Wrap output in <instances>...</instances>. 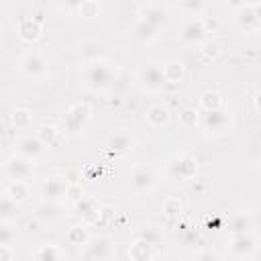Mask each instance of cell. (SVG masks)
<instances>
[{
  "instance_id": "obj_40",
  "label": "cell",
  "mask_w": 261,
  "mask_h": 261,
  "mask_svg": "<svg viewBox=\"0 0 261 261\" xmlns=\"http://www.w3.org/2000/svg\"><path fill=\"white\" fill-rule=\"evenodd\" d=\"M179 4L188 10V12H200L204 8V0H179Z\"/></svg>"
},
{
  "instance_id": "obj_25",
  "label": "cell",
  "mask_w": 261,
  "mask_h": 261,
  "mask_svg": "<svg viewBox=\"0 0 261 261\" xmlns=\"http://www.w3.org/2000/svg\"><path fill=\"white\" fill-rule=\"evenodd\" d=\"M163 75L167 84H179L186 75V65L181 61H167L163 65Z\"/></svg>"
},
{
  "instance_id": "obj_29",
  "label": "cell",
  "mask_w": 261,
  "mask_h": 261,
  "mask_svg": "<svg viewBox=\"0 0 261 261\" xmlns=\"http://www.w3.org/2000/svg\"><path fill=\"white\" fill-rule=\"evenodd\" d=\"M200 110L198 108H192V106H186L181 112H179V124L184 128H196L200 126Z\"/></svg>"
},
{
  "instance_id": "obj_24",
  "label": "cell",
  "mask_w": 261,
  "mask_h": 261,
  "mask_svg": "<svg viewBox=\"0 0 261 261\" xmlns=\"http://www.w3.org/2000/svg\"><path fill=\"white\" fill-rule=\"evenodd\" d=\"M75 208L80 210V214L86 218V220H90V222H96L98 218H100V206L92 200V198H88V196H84L77 204H75Z\"/></svg>"
},
{
  "instance_id": "obj_30",
  "label": "cell",
  "mask_w": 261,
  "mask_h": 261,
  "mask_svg": "<svg viewBox=\"0 0 261 261\" xmlns=\"http://www.w3.org/2000/svg\"><path fill=\"white\" fill-rule=\"evenodd\" d=\"M16 214H18V202H14L8 194H4L0 200V220H12L16 218Z\"/></svg>"
},
{
  "instance_id": "obj_21",
  "label": "cell",
  "mask_w": 261,
  "mask_h": 261,
  "mask_svg": "<svg viewBox=\"0 0 261 261\" xmlns=\"http://www.w3.org/2000/svg\"><path fill=\"white\" fill-rule=\"evenodd\" d=\"M133 35H135V39H139L143 43H153L157 39V35H159V29L153 27L151 22H147L145 18H139L135 22V27H133Z\"/></svg>"
},
{
  "instance_id": "obj_35",
  "label": "cell",
  "mask_w": 261,
  "mask_h": 261,
  "mask_svg": "<svg viewBox=\"0 0 261 261\" xmlns=\"http://www.w3.org/2000/svg\"><path fill=\"white\" fill-rule=\"evenodd\" d=\"M16 239V228L12 226V220H0V243L10 245Z\"/></svg>"
},
{
  "instance_id": "obj_33",
  "label": "cell",
  "mask_w": 261,
  "mask_h": 261,
  "mask_svg": "<svg viewBox=\"0 0 261 261\" xmlns=\"http://www.w3.org/2000/svg\"><path fill=\"white\" fill-rule=\"evenodd\" d=\"M31 120H33V114L27 108H14L10 114V122L14 128H27L31 124Z\"/></svg>"
},
{
  "instance_id": "obj_18",
  "label": "cell",
  "mask_w": 261,
  "mask_h": 261,
  "mask_svg": "<svg viewBox=\"0 0 261 261\" xmlns=\"http://www.w3.org/2000/svg\"><path fill=\"white\" fill-rule=\"evenodd\" d=\"M253 230V216L249 212H234L230 218H228V232L234 237V234H245V232H251Z\"/></svg>"
},
{
  "instance_id": "obj_37",
  "label": "cell",
  "mask_w": 261,
  "mask_h": 261,
  "mask_svg": "<svg viewBox=\"0 0 261 261\" xmlns=\"http://www.w3.org/2000/svg\"><path fill=\"white\" fill-rule=\"evenodd\" d=\"M82 198H84V188L80 184H75V181H69L67 192H65V200L71 202V204H77Z\"/></svg>"
},
{
  "instance_id": "obj_1",
  "label": "cell",
  "mask_w": 261,
  "mask_h": 261,
  "mask_svg": "<svg viewBox=\"0 0 261 261\" xmlns=\"http://www.w3.org/2000/svg\"><path fill=\"white\" fill-rule=\"evenodd\" d=\"M116 71H118L116 65H112L108 61H92L84 67L82 82L92 92H104L116 80Z\"/></svg>"
},
{
  "instance_id": "obj_39",
  "label": "cell",
  "mask_w": 261,
  "mask_h": 261,
  "mask_svg": "<svg viewBox=\"0 0 261 261\" xmlns=\"http://www.w3.org/2000/svg\"><path fill=\"white\" fill-rule=\"evenodd\" d=\"M220 53H222V47L218 43H204V47H202V55L206 59H218Z\"/></svg>"
},
{
  "instance_id": "obj_14",
  "label": "cell",
  "mask_w": 261,
  "mask_h": 261,
  "mask_svg": "<svg viewBox=\"0 0 261 261\" xmlns=\"http://www.w3.org/2000/svg\"><path fill=\"white\" fill-rule=\"evenodd\" d=\"M206 37V29H204V22L202 18H190L181 24L179 29V39L184 43H190V45H196V43H202V39Z\"/></svg>"
},
{
  "instance_id": "obj_3",
  "label": "cell",
  "mask_w": 261,
  "mask_h": 261,
  "mask_svg": "<svg viewBox=\"0 0 261 261\" xmlns=\"http://www.w3.org/2000/svg\"><path fill=\"white\" fill-rule=\"evenodd\" d=\"M200 128L204 133V137L210 139H218L230 133L232 128V116L228 110L218 108V110H206L200 116Z\"/></svg>"
},
{
  "instance_id": "obj_28",
  "label": "cell",
  "mask_w": 261,
  "mask_h": 261,
  "mask_svg": "<svg viewBox=\"0 0 261 261\" xmlns=\"http://www.w3.org/2000/svg\"><path fill=\"white\" fill-rule=\"evenodd\" d=\"M200 108L204 112L206 110H218V108H222V96L216 90H206L200 96Z\"/></svg>"
},
{
  "instance_id": "obj_20",
  "label": "cell",
  "mask_w": 261,
  "mask_h": 261,
  "mask_svg": "<svg viewBox=\"0 0 261 261\" xmlns=\"http://www.w3.org/2000/svg\"><path fill=\"white\" fill-rule=\"evenodd\" d=\"M141 18H145V20H147V22H151L153 27L161 29V27L167 22V18H169V12H167L165 8H161V6H155V4H151V6H145V8H141Z\"/></svg>"
},
{
  "instance_id": "obj_31",
  "label": "cell",
  "mask_w": 261,
  "mask_h": 261,
  "mask_svg": "<svg viewBox=\"0 0 261 261\" xmlns=\"http://www.w3.org/2000/svg\"><path fill=\"white\" fill-rule=\"evenodd\" d=\"M181 210H184V204H181V200L175 198V196L165 198L163 204H161V212H163L167 218H177V216L181 214Z\"/></svg>"
},
{
  "instance_id": "obj_17",
  "label": "cell",
  "mask_w": 261,
  "mask_h": 261,
  "mask_svg": "<svg viewBox=\"0 0 261 261\" xmlns=\"http://www.w3.org/2000/svg\"><path fill=\"white\" fill-rule=\"evenodd\" d=\"M43 151H45V143L35 135V137H22L18 143H16V153H20L22 157H27V159H31V161H35V159H39L41 155H43Z\"/></svg>"
},
{
  "instance_id": "obj_6",
  "label": "cell",
  "mask_w": 261,
  "mask_h": 261,
  "mask_svg": "<svg viewBox=\"0 0 261 261\" xmlns=\"http://www.w3.org/2000/svg\"><path fill=\"white\" fill-rule=\"evenodd\" d=\"M137 84L147 90V92H159L163 90V86L167 84L165 82V75H163V67L155 65V63H147L139 69L137 73Z\"/></svg>"
},
{
  "instance_id": "obj_36",
  "label": "cell",
  "mask_w": 261,
  "mask_h": 261,
  "mask_svg": "<svg viewBox=\"0 0 261 261\" xmlns=\"http://www.w3.org/2000/svg\"><path fill=\"white\" fill-rule=\"evenodd\" d=\"M181 245L186 249H194V247H200L202 245V237L194 230V228H188L184 234H181Z\"/></svg>"
},
{
  "instance_id": "obj_9",
  "label": "cell",
  "mask_w": 261,
  "mask_h": 261,
  "mask_svg": "<svg viewBox=\"0 0 261 261\" xmlns=\"http://www.w3.org/2000/svg\"><path fill=\"white\" fill-rule=\"evenodd\" d=\"M4 173H6L10 179H31L35 171H33L31 159L22 157L20 153H14V155H10V157L4 161Z\"/></svg>"
},
{
  "instance_id": "obj_11",
  "label": "cell",
  "mask_w": 261,
  "mask_h": 261,
  "mask_svg": "<svg viewBox=\"0 0 261 261\" xmlns=\"http://www.w3.org/2000/svg\"><path fill=\"white\" fill-rule=\"evenodd\" d=\"M67 186H69V181H67V177H63V175L45 177L43 184H41V196H43V200L59 202L61 198H65Z\"/></svg>"
},
{
  "instance_id": "obj_45",
  "label": "cell",
  "mask_w": 261,
  "mask_h": 261,
  "mask_svg": "<svg viewBox=\"0 0 261 261\" xmlns=\"http://www.w3.org/2000/svg\"><path fill=\"white\" fill-rule=\"evenodd\" d=\"M226 4H228L230 8H234V10H237L239 6H243V4H245V0H226Z\"/></svg>"
},
{
  "instance_id": "obj_10",
  "label": "cell",
  "mask_w": 261,
  "mask_h": 261,
  "mask_svg": "<svg viewBox=\"0 0 261 261\" xmlns=\"http://www.w3.org/2000/svg\"><path fill=\"white\" fill-rule=\"evenodd\" d=\"M228 249H230V255L232 257H253L259 249V241L257 237H253L251 232H245V234H234L228 243Z\"/></svg>"
},
{
  "instance_id": "obj_16",
  "label": "cell",
  "mask_w": 261,
  "mask_h": 261,
  "mask_svg": "<svg viewBox=\"0 0 261 261\" xmlns=\"http://www.w3.org/2000/svg\"><path fill=\"white\" fill-rule=\"evenodd\" d=\"M128 259L133 261H149V259H155L157 257V251H155V245H151L149 241L141 239V237H135L133 243L128 245Z\"/></svg>"
},
{
  "instance_id": "obj_19",
  "label": "cell",
  "mask_w": 261,
  "mask_h": 261,
  "mask_svg": "<svg viewBox=\"0 0 261 261\" xmlns=\"http://www.w3.org/2000/svg\"><path fill=\"white\" fill-rule=\"evenodd\" d=\"M145 118H147V122H149L151 126L161 128V126H165V124L169 122L171 114H169V108H167V106H163V104H153V106L147 108Z\"/></svg>"
},
{
  "instance_id": "obj_23",
  "label": "cell",
  "mask_w": 261,
  "mask_h": 261,
  "mask_svg": "<svg viewBox=\"0 0 261 261\" xmlns=\"http://www.w3.org/2000/svg\"><path fill=\"white\" fill-rule=\"evenodd\" d=\"M4 194H8L14 202H24L27 198H29V184H27V179H12L8 186H6V190H4Z\"/></svg>"
},
{
  "instance_id": "obj_44",
  "label": "cell",
  "mask_w": 261,
  "mask_h": 261,
  "mask_svg": "<svg viewBox=\"0 0 261 261\" xmlns=\"http://www.w3.org/2000/svg\"><path fill=\"white\" fill-rule=\"evenodd\" d=\"M253 104H255V110H257V112H261V92H257V94H255Z\"/></svg>"
},
{
  "instance_id": "obj_4",
  "label": "cell",
  "mask_w": 261,
  "mask_h": 261,
  "mask_svg": "<svg viewBox=\"0 0 261 261\" xmlns=\"http://www.w3.org/2000/svg\"><path fill=\"white\" fill-rule=\"evenodd\" d=\"M198 173V159L192 155H173L165 165V177L169 181H186L196 177Z\"/></svg>"
},
{
  "instance_id": "obj_8",
  "label": "cell",
  "mask_w": 261,
  "mask_h": 261,
  "mask_svg": "<svg viewBox=\"0 0 261 261\" xmlns=\"http://www.w3.org/2000/svg\"><path fill=\"white\" fill-rule=\"evenodd\" d=\"M18 65L29 80H43L49 73V63L41 53H27Z\"/></svg>"
},
{
  "instance_id": "obj_46",
  "label": "cell",
  "mask_w": 261,
  "mask_h": 261,
  "mask_svg": "<svg viewBox=\"0 0 261 261\" xmlns=\"http://www.w3.org/2000/svg\"><path fill=\"white\" fill-rule=\"evenodd\" d=\"M253 10H255V14H257V18H259V20H261V0H259V2H255V4H253Z\"/></svg>"
},
{
  "instance_id": "obj_13",
  "label": "cell",
  "mask_w": 261,
  "mask_h": 261,
  "mask_svg": "<svg viewBox=\"0 0 261 261\" xmlns=\"http://www.w3.org/2000/svg\"><path fill=\"white\" fill-rule=\"evenodd\" d=\"M234 18H237V24L245 33H257V31H261V20L257 18V14L253 10V4H249V2H245L243 6L237 8Z\"/></svg>"
},
{
  "instance_id": "obj_22",
  "label": "cell",
  "mask_w": 261,
  "mask_h": 261,
  "mask_svg": "<svg viewBox=\"0 0 261 261\" xmlns=\"http://www.w3.org/2000/svg\"><path fill=\"white\" fill-rule=\"evenodd\" d=\"M61 214V208L57 206V202H51V200H43L37 208H35V216L41 220V222H53L57 220Z\"/></svg>"
},
{
  "instance_id": "obj_32",
  "label": "cell",
  "mask_w": 261,
  "mask_h": 261,
  "mask_svg": "<svg viewBox=\"0 0 261 261\" xmlns=\"http://www.w3.org/2000/svg\"><path fill=\"white\" fill-rule=\"evenodd\" d=\"M135 237H141V239L149 241V243H151V245H155V247L163 241L161 230H159L157 226H153V224H145V226H141V228L137 230V234H135Z\"/></svg>"
},
{
  "instance_id": "obj_27",
  "label": "cell",
  "mask_w": 261,
  "mask_h": 261,
  "mask_svg": "<svg viewBox=\"0 0 261 261\" xmlns=\"http://www.w3.org/2000/svg\"><path fill=\"white\" fill-rule=\"evenodd\" d=\"M90 241V232L84 224H75L67 230V243L69 245H75V247H86Z\"/></svg>"
},
{
  "instance_id": "obj_7",
  "label": "cell",
  "mask_w": 261,
  "mask_h": 261,
  "mask_svg": "<svg viewBox=\"0 0 261 261\" xmlns=\"http://www.w3.org/2000/svg\"><path fill=\"white\" fill-rule=\"evenodd\" d=\"M155 184H157V175L151 167H145V165L133 167V171L128 175V186L135 194H147L155 188Z\"/></svg>"
},
{
  "instance_id": "obj_26",
  "label": "cell",
  "mask_w": 261,
  "mask_h": 261,
  "mask_svg": "<svg viewBox=\"0 0 261 261\" xmlns=\"http://www.w3.org/2000/svg\"><path fill=\"white\" fill-rule=\"evenodd\" d=\"M35 257L41 259V261H55V259H63L65 253H63L57 245H53V243H43V245H39V249L35 251Z\"/></svg>"
},
{
  "instance_id": "obj_43",
  "label": "cell",
  "mask_w": 261,
  "mask_h": 261,
  "mask_svg": "<svg viewBox=\"0 0 261 261\" xmlns=\"http://www.w3.org/2000/svg\"><path fill=\"white\" fill-rule=\"evenodd\" d=\"M86 0H63V4L69 8V10H80V6L84 4Z\"/></svg>"
},
{
  "instance_id": "obj_5",
  "label": "cell",
  "mask_w": 261,
  "mask_h": 261,
  "mask_svg": "<svg viewBox=\"0 0 261 261\" xmlns=\"http://www.w3.org/2000/svg\"><path fill=\"white\" fill-rule=\"evenodd\" d=\"M84 257L86 259H114L116 257V245L108 234H98V237H90L88 245L84 247Z\"/></svg>"
},
{
  "instance_id": "obj_34",
  "label": "cell",
  "mask_w": 261,
  "mask_h": 261,
  "mask_svg": "<svg viewBox=\"0 0 261 261\" xmlns=\"http://www.w3.org/2000/svg\"><path fill=\"white\" fill-rule=\"evenodd\" d=\"M61 130L55 126V124H41L37 130H35V135L45 143V145H51V143H55V139H57V135H59Z\"/></svg>"
},
{
  "instance_id": "obj_12",
  "label": "cell",
  "mask_w": 261,
  "mask_h": 261,
  "mask_svg": "<svg viewBox=\"0 0 261 261\" xmlns=\"http://www.w3.org/2000/svg\"><path fill=\"white\" fill-rule=\"evenodd\" d=\"M106 147H108V151H112L114 155H128V153H133V149H135V137H133L126 128H118V130H114V133L108 137Z\"/></svg>"
},
{
  "instance_id": "obj_42",
  "label": "cell",
  "mask_w": 261,
  "mask_h": 261,
  "mask_svg": "<svg viewBox=\"0 0 261 261\" xmlns=\"http://www.w3.org/2000/svg\"><path fill=\"white\" fill-rule=\"evenodd\" d=\"M12 257H14V253H12L10 245L0 243V261H12Z\"/></svg>"
},
{
  "instance_id": "obj_2",
  "label": "cell",
  "mask_w": 261,
  "mask_h": 261,
  "mask_svg": "<svg viewBox=\"0 0 261 261\" xmlns=\"http://www.w3.org/2000/svg\"><path fill=\"white\" fill-rule=\"evenodd\" d=\"M90 118H92V106L88 104V102H75V104H71L69 108H67V112L63 114V118H61V133L67 137V139H71V137H77L84 128H86V124L90 122Z\"/></svg>"
},
{
  "instance_id": "obj_38",
  "label": "cell",
  "mask_w": 261,
  "mask_h": 261,
  "mask_svg": "<svg viewBox=\"0 0 261 261\" xmlns=\"http://www.w3.org/2000/svg\"><path fill=\"white\" fill-rule=\"evenodd\" d=\"M80 14L84 18H96L100 14V4L96 0H86L82 6H80Z\"/></svg>"
},
{
  "instance_id": "obj_15",
  "label": "cell",
  "mask_w": 261,
  "mask_h": 261,
  "mask_svg": "<svg viewBox=\"0 0 261 261\" xmlns=\"http://www.w3.org/2000/svg\"><path fill=\"white\" fill-rule=\"evenodd\" d=\"M16 35L24 43H37L41 39V35H43V27H41V22L37 18L27 16L16 24Z\"/></svg>"
},
{
  "instance_id": "obj_41",
  "label": "cell",
  "mask_w": 261,
  "mask_h": 261,
  "mask_svg": "<svg viewBox=\"0 0 261 261\" xmlns=\"http://www.w3.org/2000/svg\"><path fill=\"white\" fill-rule=\"evenodd\" d=\"M202 22H204L206 33H216L220 29V20L216 16H206V18H202Z\"/></svg>"
}]
</instances>
